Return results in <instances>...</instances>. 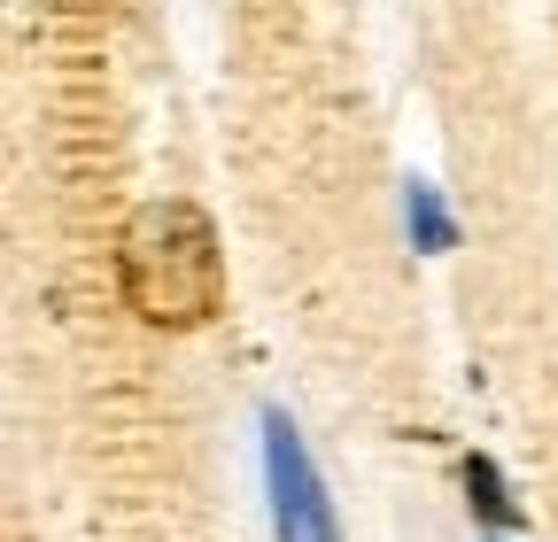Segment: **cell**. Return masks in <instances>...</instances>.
<instances>
[{
    "label": "cell",
    "instance_id": "cell-1",
    "mask_svg": "<svg viewBox=\"0 0 558 542\" xmlns=\"http://www.w3.org/2000/svg\"><path fill=\"white\" fill-rule=\"evenodd\" d=\"M117 287L140 325H163V333H194L226 310V248L202 201L186 194L140 201L117 233Z\"/></svg>",
    "mask_w": 558,
    "mask_h": 542
},
{
    "label": "cell",
    "instance_id": "cell-2",
    "mask_svg": "<svg viewBox=\"0 0 558 542\" xmlns=\"http://www.w3.org/2000/svg\"><path fill=\"white\" fill-rule=\"evenodd\" d=\"M264 489H271V534L279 542H341V519H333V496L303 449V427L279 403L264 411Z\"/></svg>",
    "mask_w": 558,
    "mask_h": 542
},
{
    "label": "cell",
    "instance_id": "cell-3",
    "mask_svg": "<svg viewBox=\"0 0 558 542\" xmlns=\"http://www.w3.org/2000/svg\"><path fill=\"white\" fill-rule=\"evenodd\" d=\"M403 225H411L418 256H450L458 248V218H450V201L435 194V178H403Z\"/></svg>",
    "mask_w": 558,
    "mask_h": 542
},
{
    "label": "cell",
    "instance_id": "cell-4",
    "mask_svg": "<svg viewBox=\"0 0 558 542\" xmlns=\"http://www.w3.org/2000/svg\"><path fill=\"white\" fill-rule=\"evenodd\" d=\"M465 504H473V519L488 527V534H520L527 527V512L512 504V489H505V472H497V457H465Z\"/></svg>",
    "mask_w": 558,
    "mask_h": 542
},
{
    "label": "cell",
    "instance_id": "cell-5",
    "mask_svg": "<svg viewBox=\"0 0 558 542\" xmlns=\"http://www.w3.org/2000/svg\"><path fill=\"white\" fill-rule=\"evenodd\" d=\"M488 542H512V534H488Z\"/></svg>",
    "mask_w": 558,
    "mask_h": 542
}]
</instances>
